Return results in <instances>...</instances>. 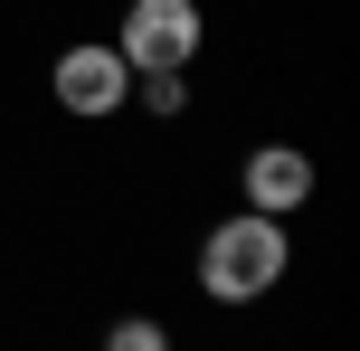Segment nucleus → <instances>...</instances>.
<instances>
[{
    "instance_id": "39448f33",
    "label": "nucleus",
    "mask_w": 360,
    "mask_h": 351,
    "mask_svg": "<svg viewBox=\"0 0 360 351\" xmlns=\"http://www.w3.org/2000/svg\"><path fill=\"white\" fill-rule=\"evenodd\" d=\"M133 105H143L152 124H180V114H190V76H133Z\"/></svg>"
},
{
    "instance_id": "7ed1b4c3",
    "label": "nucleus",
    "mask_w": 360,
    "mask_h": 351,
    "mask_svg": "<svg viewBox=\"0 0 360 351\" xmlns=\"http://www.w3.org/2000/svg\"><path fill=\"white\" fill-rule=\"evenodd\" d=\"M48 95H57V114H76V124H105V114L133 105V67L114 57V38H76V48H57Z\"/></svg>"
},
{
    "instance_id": "f257e3e1",
    "label": "nucleus",
    "mask_w": 360,
    "mask_h": 351,
    "mask_svg": "<svg viewBox=\"0 0 360 351\" xmlns=\"http://www.w3.org/2000/svg\"><path fill=\"white\" fill-rule=\"evenodd\" d=\"M294 276V228L285 219H256V209H228L218 228H199V257L190 285L209 304H266L275 285Z\"/></svg>"
},
{
    "instance_id": "20e7f679",
    "label": "nucleus",
    "mask_w": 360,
    "mask_h": 351,
    "mask_svg": "<svg viewBox=\"0 0 360 351\" xmlns=\"http://www.w3.org/2000/svg\"><path fill=\"white\" fill-rule=\"evenodd\" d=\"M237 190H247L237 209H256V219H304L313 190H323V171H313L304 143H256L247 162H237Z\"/></svg>"
},
{
    "instance_id": "f03ea898",
    "label": "nucleus",
    "mask_w": 360,
    "mask_h": 351,
    "mask_svg": "<svg viewBox=\"0 0 360 351\" xmlns=\"http://www.w3.org/2000/svg\"><path fill=\"white\" fill-rule=\"evenodd\" d=\"M199 48H209L199 0H124V19H114V57L133 76H190Z\"/></svg>"
},
{
    "instance_id": "423d86ee",
    "label": "nucleus",
    "mask_w": 360,
    "mask_h": 351,
    "mask_svg": "<svg viewBox=\"0 0 360 351\" xmlns=\"http://www.w3.org/2000/svg\"><path fill=\"white\" fill-rule=\"evenodd\" d=\"M105 351H171V323H152V314H124L105 333Z\"/></svg>"
}]
</instances>
